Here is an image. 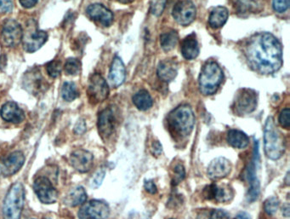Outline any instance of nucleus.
Segmentation results:
<instances>
[{
	"instance_id": "72a5a7b5",
	"label": "nucleus",
	"mask_w": 290,
	"mask_h": 219,
	"mask_svg": "<svg viewBox=\"0 0 290 219\" xmlns=\"http://www.w3.org/2000/svg\"><path fill=\"white\" fill-rule=\"evenodd\" d=\"M279 207V200L276 197H270L264 203V209L267 214L274 215Z\"/></svg>"
},
{
	"instance_id": "49530a36",
	"label": "nucleus",
	"mask_w": 290,
	"mask_h": 219,
	"mask_svg": "<svg viewBox=\"0 0 290 219\" xmlns=\"http://www.w3.org/2000/svg\"><path fill=\"white\" fill-rule=\"evenodd\" d=\"M235 219H251V218L246 212H241V213L238 214Z\"/></svg>"
},
{
	"instance_id": "c85d7f7f",
	"label": "nucleus",
	"mask_w": 290,
	"mask_h": 219,
	"mask_svg": "<svg viewBox=\"0 0 290 219\" xmlns=\"http://www.w3.org/2000/svg\"><path fill=\"white\" fill-rule=\"evenodd\" d=\"M133 103L138 110L146 111L152 108L153 101L147 91L141 90L134 95Z\"/></svg>"
},
{
	"instance_id": "de8ad7c7",
	"label": "nucleus",
	"mask_w": 290,
	"mask_h": 219,
	"mask_svg": "<svg viewBox=\"0 0 290 219\" xmlns=\"http://www.w3.org/2000/svg\"><path fill=\"white\" fill-rule=\"evenodd\" d=\"M283 213L285 217H289V215H290V205L289 204L283 205Z\"/></svg>"
},
{
	"instance_id": "bb28decb",
	"label": "nucleus",
	"mask_w": 290,
	"mask_h": 219,
	"mask_svg": "<svg viewBox=\"0 0 290 219\" xmlns=\"http://www.w3.org/2000/svg\"><path fill=\"white\" fill-rule=\"evenodd\" d=\"M228 141L233 148L245 149L249 143V139L244 132L238 130H231L228 131Z\"/></svg>"
},
{
	"instance_id": "7c9ffc66",
	"label": "nucleus",
	"mask_w": 290,
	"mask_h": 219,
	"mask_svg": "<svg viewBox=\"0 0 290 219\" xmlns=\"http://www.w3.org/2000/svg\"><path fill=\"white\" fill-rule=\"evenodd\" d=\"M61 95L63 99L67 102H72L74 100L77 99L79 95L77 85L73 82H65L61 88Z\"/></svg>"
},
{
	"instance_id": "c03bdc74",
	"label": "nucleus",
	"mask_w": 290,
	"mask_h": 219,
	"mask_svg": "<svg viewBox=\"0 0 290 219\" xmlns=\"http://www.w3.org/2000/svg\"><path fill=\"white\" fill-rule=\"evenodd\" d=\"M39 0H20L21 5L27 9H30L35 6Z\"/></svg>"
},
{
	"instance_id": "a19ab883",
	"label": "nucleus",
	"mask_w": 290,
	"mask_h": 219,
	"mask_svg": "<svg viewBox=\"0 0 290 219\" xmlns=\"http://www.w3.org/2000/svg\"><path fill=\"white\" fill-rule=\"evenodd\" d=\"M211 219H230V216L224 210H214L211 213Z\"/></svg>"
},
{
	"instance_id": "39448f33",
	"label": "nucleus",
	"mask_w": 290,
	"mask_h": 219,
	"mask_svg": "<svg viewBox=\"0 0 290 219\" xmlns=\"http://www.w3.org/2000/svg\"><path fill=\"white\" fill-rule=\"evenodd\" d=\"M25 190L21 183L11 186L4 202V219H20L24 205Z\"/></svg>"
},
{
	"instance_id": "412c9836",
	"label": "nucleus",
	"mask_w": 290,
	"mask_h": 219,
	"mask_svg": "<svg viewBox=\"0 0 290 219\" xmlns=\"http://www.w3.org/2000/svg\"><path fill=\"white\" fill-rule=\"evenodd\" d=\"M125 67L122 59L119 57H114L109 73V80L111 85L113 87H119L125 80Z\"/></svg>"
},
{
	"instance_id": "ea45409f",
	"label": "nucleus",
	"mask_w": 290,
	"mask_h": 219,
	"mask_svg": "<svg viewBox=\"0 0 290 219\" xmlns=\"http://www.w3.org/2000/svg\"><path fill=\"white\" fill-rule=\"evenodd\" d=\"M13 9L12 0H0V13H9Z\"/></svg>"
},
{
	"instance_id": "4468645a",
	"label": "nucleus",
	"mask_w": 290,
	"mask_h": 219,
	"mask_svg": "<svg viewBox=\"0 0 290 219\" xmlns=\"http://www.w3.org/2000/svg\"><path fill=\"white\" fill-rule=\"evenodd\" d=\"M25 156L20 151L12 152L0 159V174L4 177H11L16 173L24 165Z\"/></svg>"
},
{
	"instance_id": "cd10ccee",
	"label": "nucleus",
	"mask_w": 290,
	"mask_h": 219,
	"mask_svg": "<svg viewBox=\"0 0 290 219\" xmlns=\"http://www.w3.org/2000/svg\"><path fill=\"white\" fill-rule=\"evenodd\" d=\"M259 4L256 0H238L235 4L236 11L239 16H246L259 11Z\"/></svg>"
},
{
	"instance_id": "a18cd8bd",
	"label": "nucleus",
	"mask_w": 290,
	"mask_h": 219,
	"mask_svg": "<svg viewBox=\"0 0 290 219\" xmlns=\"http://www.w3.org/2000/svg\"><path fill=\"white\" fill-rule=\"evenodd\" d=\"M153 152L155 156H159L162 152V145L159 141H155L153 144Z\"/></svg>"
},
{
	"instance_id": "473e14b6",
	"label": "nucleus",
	"mask_w": 290,
	"mask_h": 219,
	"mask_svg": "<svg viewBox=\"0 0 290 219\" xmlns=\"http://www.w3.org/2000/svg\"><path fill=\"white\" fill-rule=\"evenodd\" d=\"M46 70L51 78H57L61 74L62 64L59 60H53L46 65Z\"/></svg>"
},
{
	"instance_id": "58836bf2",
	"label": "nucleus",
	"mask_w": 290,
	"mask_h": 219,
	"mask_svg": "<svg viewBox=\"0 0 290 219\" xmlns=\"http://www.w3.org/2000/svg\"><path fill=\"white\" fill-rule=\"evenodd\" d=\"M105 177V171L104 170H99L96 173L94 174V177L91 181V186L93 188H98L103 182Z\"/></svg>"
},
{
	"instance_id": "aec40b11",
	"label": "nucleus",
	"mask_w": 290,
	"mask_h": 219,
	"mask_svg": "<svg viewBox=\"0 0 290 219\" xmlns=\"http://www.w3.org/2000/svg\"><path fill=\"white\" fill-rule=\"evenodd\" d=\"M207 200H215L217 202H227L233 197V190L230 187H219L215 184L207 186L203 190Z\"/></svg>"
},
{
	"instance_id": "1a4fd4ad",
	"label": "nucleus",
	"mask_w": 290,
	"mask_h": 219,
	"mask_svg": "<svg viewBox=\"0 0 290 219\" xmlns=\"http://www.w3.org/2000/svg\"><path fill=\"white\" fill-rule=\"evenodd\" d=\"M23 86L32 95H41L49 87L39 68L34 67L28 70L23 77Z\"/></svg>"
},
{
	"instance_id": "f3484780",
	"label": "nucleus",
	"mask_w": 290,
	"mask_h": 219,
	"mask_svg": "<svg viewBox=\"0 0 290 219\" xmlns=\"http://www.w3.org/2000/svg\"><path fill=\"white\" fill-rule=\"evenodd\" d=\"M89 17L98 21L102 25L109 27L113 21V14L107 8L101 4H91L86 9Z\"/></svg>"
},
{
	"instance_id": "2f4dec72",
	"label": "nucleus",
	"mask_w": 290,
	"mask_h": 219,
	"mask_svg": "<svg viewBox=\"0 0 290 219\" xmlns=\"http://www.w3.org/2000/svg\"><path fill=\"white\" fill-rule=\"evenodd\" d=\"M81 69V63L79 60L76 58H69L67 59L65 66L64 71L67 75H76L79 74Z\"/></svg>"
},
{
	"instance_id": "f257e3e1",
	"label": "nucleus",
	"mask_w": 290,
	"mask_h": 219,
	"mask_svg": "<svg viewBox=\"0 0 290 219\" xmlns=\"http://www.w3.org/2000/svg\"><path fill=\"white\" fill-rule=\"evenodd\" d=\"M248 63L262 75H272L283 65L282 46L276 37L270 32L253 36L246 47Z\"/></svg>"
},
{
	"instance_id": "f8f14e48",
	"label": "nucleus",
	"mask_w": 290,
	"mask_h": 219,
	"mask_svg": "<svg viewBox=\"0 0 290 219\" xmlns=\"http://www.w3.org/2000/svg\"><path fill=\"white\" fill-rule=\"evenodd\" d=\"M33 188L39 201L45 204H52L57 201L58 192L49 178L39 177L34 181Z\"/></svg>"
},
{
	"instance_id": "7ed1b4c3",
	"label": "nucleus",
	"mask_w": 290,
	"mask_h": 219,
	"mask_svg": "<svg viewBox=\"0 0 290 219\" xmlns=\"http://www.w3.org/2000/svg\"><path fill=\"white\" fill-rule=\"evenodd\" d=\"M264 139L266 156L273 160L281 158L285 152V140L276 127L273 117H269L266 120Z\"/></svg>"
},
{
	"instance_id": "6e6552de",
	"label": "nucleus",
	"mask_w": 290,
	"mask_h": 219,
	"mask_svg": "<svg viewBox=\"0 0 290 219\" xmlns=\"http://www.w3.org/2000/svg\"><path fill=\"white\" fill-rule=\"evenodd\" d=\"M110 214V208L107 202L99 200H92L84 203L78 211L80 219H106Z\"/></svg>"
},
{
	"instance_id": "f704fd0d",
	"label": "nucleus",
	"mask_w": 290,
	"mask_h": 219,
	"mask_svg": "<svg viewBox=\"0 0 290 219\" xmlns=\"http://www.w3.org/2000/svg\"><path fill=\"white\" fill-rule=\"evenodd\" d=\"M167 0H151V12L152 14L159 16L165 10Z\"/></svg>"
},
{
	"instance_id": "423d86ee",
	"label": "nucleus",
	"mask_w": 290,
	"mask_h": 219,
	"mask_svg": "<svg viewBox=\"0 0 290 219\" xmlns=\"http://www.w3.org/2000/svg\"><path fill=\"white\" fill-rule=\"evenodd\" d=\"M23 30L20 23L9 19L4 21L2 32L0 35V42L4 47H15L22 41Z\"/></svg>"
},
{
	"instance_id": "3c124183",
	"label": "nucleus",
	"mask_w": 290,
	"mask_h": 219,
	"mask_svg": "<svg viewBox=\"0 0 290 219\" xmlns=\"http://www.w3.org/2000/svg\"></svg>"
},
{
	"instance_id": "a878e982",
	"label": "nucleus",
	"mask_w": 290,
	"mask_h": 219,
	"mask_svg": "<svg viewBox=\"0 0 290 219\" xmlns=\"http://www.w3.org/2000/svg\"><path fill=\"white\" fill-rule=\"evenodd\" d=\"M248 183L250 184L248 192V202H254L258 199L259 194V183L255 175L254 163H251L248 168Z\"/></svg>"
},
{
	"instance_id": "4be33fe9",
	"label": "nucleus",
	"mask_w": 290,
	"mask_h": 219,
	"mask_svg": "<svg viewBox=\"0 0 290 219\" xmlns=\"http://www.w3.org/2000/svg\"><path fill=\"white\" fill-rule=\"evenodd\" d=\"M177 73L178 67L175 61H163L157 67V76L163 81H172L177 76Z\"/></svg>"
},
{
	"instance_id": "f03ea898",
	"label": "nucleus",
	"mask_w": 290,
	"mask_h": 219,
	"mask_svg": "<svg viewBox=\"0 0 290 219\" xmlns=\"http://www.w3.org/2000/svg\"><path fill=\"white\" fill-rule=\"evenodd\" d=\"M168 123L172 131L180 137H187L191 134L194 125L195 115L188 105H181L168 114Z\"/></svg>"
},
{
	"instance_id": "a211bd4d",
	"label": "nucleus",
	"mask_w": 290,
	"mask_h": 219,
	"mask_svg": "<svg viewBox=\"0 0 290 219\" xmlns=\"http://www.w3.org/2000/svg\"><path fill=\"white\" fill-rule=\"evenodd\" d=\"M115 128V115L112 109L107 108L99 114L98 131L102 138H108Z\"/></svg>"
},
{
	"instance_id": "9b49d317",
	"label": "nucleus",
	"mask_w": 290,
	"mask_h": 219,
	"mask_svg": "<svg viewBox=\"0 0 290 219\" xmlns=\"http://www.w3.org/2000/svg\"><path fill=\"white\" fill-rule=\"evenodd\" d=\"M47 39V32L29 26L27 28L26 32H23L22 37V43L25 50L29 53L35 52L45 45Z\"/></svg>"
},
{
	"instance_id": "79ce46f5",
	"label": "nucleus",
	"mask_w": 290,
	"mask_h": 219,
	"mask_svg": "<svg viewBox=\"0 0 290 219\" xmlns=\"http://www.w3.org/2000/svg\"><path fill=\"white\" fill-rule=\"evenodd\" d=\"M144 187L145 189L150 193V194H154L157 193V187L153 183V181L152 180H146L145 181V184H144Z\"/></svg>"
},
{
	"instance_id": "c756f323",
	"label": "nucleus",
	"mask_w": 290,
	"mask_h": 219,
	"mask_svg": "<svg viewBox=\"0 0 290 219\" xmlns=\"http://www.w3.org/2000/svg\"><path fill=\"white\" fill-rule=\"evenodd\" d=\"M179 40L178 33L175 30L164 32L160 36V45L162 49L168 52L175 49Z\"/></svg>"
},
{
	"instance_id": "9d476101",
	"label": "nucleus",
	"mask_w": 290,
	"mask_h": 219,
	"mask_svg": "<svg viewBox=\"0 0 290 219\" xmlns=\"http://www.w3.org/2000/svg\"><path fill=\"white\" fill-rule=\"evenodd\" d=\"M88 95L90 99L95 103H102L108 97V85L100 74L91 75L88 86Z\"/></svg>"
},
{
	"instance_id": "20e7f679",
	"label": "nucleus",
	"mask_w": 290,
	"mask_h": 219,
	"mask_svg": "<svg viewBox=\"0 0 290 219\" xmlns=\"http://www.w3.org/2000/svg\"><path fill=\"white\" fill-rule=\"evenodd\" d=\"M223 80V71L215 62H208L203 65L200 73L199 90L205 95H213Z\"/></svg>"
},
{
	"instance_id": "393cba45",
	"label": "nucleus",
	"mask_w": 290,
	"mask_h": 219,
	"mask_svg": "<svg viewBox=\"0 0 290 219\" xmlns=\"http://www.w3.org/2000/svg\"><path fill=\"white\" fill-rule=\"evenodd\" d=\"M228 19V11L223 6L214 8L210 13L209 23L212 29H220L225 25Z\"/></svg>"
},
{
	"instance_id": "b1692460",
	"label": "nucleus",
	"mask_w": 290,
	"mask_h": 219,
	"mask_svg": "<svg viewBox=\"0 0 290 219\" xmlns=\"http://www.w3.org/2000/svg\"><path fill=\"white\" fill-rule=\"evenodd\" d=\"M87 200V194L84 188L77 186L71 188L64 199V203L68 206L74 207L77 205H83Z\"/></svg>"
},
{
	"instance_id": "2eb2a0df",
	"label": "nucleus",
	"mask_w": 290,
	"mask_h": 219,
	"mask_svg": "<svg viewBox=\"0 0 290 219\" xmlns=\"http://www.w3.org/2000/svg\"><path fill=\"white\" fill-rule=\"evenodd\" d=\"M70 163L74 169L81 173H84L92 168L94 163V156L87 150L77 149L72 153Z\"/></svg>"
},
{
	"instance_id": "4c0bfd02",
	"label": "nucleus",
	"mask_w": 290,
	"mask_h": 219,
	"mask_svg": "<svg viewBox=\"0 0 290 219\" xmlns=\"http://www.w3.org/2000/svg\"><path fill=\"white\" fill-rule=\"evenodd\" d=\"M185 172L184 166L182 165H177L175 168V177H174V184L176 185L181 183L185 178Z\"/></svg>"
},
{
	"instance_id": "c9c22d12",
	"label": "nucleus",
	"mask_w": 290,
	"mask_h": 219,
	"mask_svg": "<svg viewBox=\"0 0 290 219\" xmlns=\"http://www.w3.org/2000/svg\"><path fill=\"white\" fill-rule=\"evenodd\" d=\"M273 9L278 13H283L290 7V0H273Z\"/></svg>"
},
{
	"instance_id": "0eeeda50",
	"label": "nucleus",
	"mask_w": 290,
	"mask_h": 219,
	"mask_svg": "<svg viewBox=\"0 0 290 219\" xmlns=\"http://www.w3.org/2000/svg\"><path fill=\"white\" fill-rule=\"evenodd\" d=\"M257 106V94L251 89H243L238 92L235 98L233 109L238 115L250 113Z\"/></svg>"
},
{
	"instance_id": "37998d69",
	"label": "nucleus",
	"mask_w": 290,
	"mask_h": 219,
	"mask_svg": "<svg viewBox=\"0 0 290 219\" xmlns=\"http://www.w3.org/2000/svg\"><path fill=\"white\" fill-rule=\"evenodd\" d=\"M74 130H75V132L77 134H83V133H84V131H86V125H85L84 120H79L77 124H76V125H75V129Z\"/></svg>"
},
{
	"instance_id": "09e8293b",
	"label": "nucleus",
	"mask_w": 290,
	"mask_h": 219,
	"mask_svg": "<svg viewBox=\"0 0 290 219\" xmlns=\"http://www.w3.org/2000/svg\"><path fill=\"white\" fill-rule=\"evenodd\" d=\"M118 1L121 4H130L133 2L134 0H118Z\"/></svg>"
},
{
	"instance_id": "ddd939ff",
	"label": "nucleus",
	"mask_w": 290,
	"mask_h": 219,
	"mask_svg": "<svg viewBox=\"0 0 290 219\" xmlns=\"http://www.w3.org/2000/svg\"><path fill=\"white\" fill-rule=\"evenodd\" d=\"M172 15L177 23L182 26H187L191 24L196 17V7L192 1H180L175 4Z\"/></svg>"
},
{
	"instance_id": "8fccbe9b",
	"label": "nucleus",
	"mask_w": 290,
	"mask_h": 219,
	"mask_svg": "<svg viewBox=\"0 0 290 219\" xmlns=\"http://www.w3.org/2000/svg\"><path fill=\"white\" fill-rule=\"evenodd\" d=\"M49 219V218H47V219Z\"/></svg>"
},
{
	"instance_id": "dca6fc26",
	"label": "nucleus",
	"mask_w": 290,
	"mask_h": 219,
	"mask_svg": "<svg viewBox=\"0 0 290 219\" xmlns=\"http://www.w3.org/2000/svg\"><path fill=\"white\" fill-rule=\"evenodd\" d=\"M231 171V164L228 159L219 157L213 159L208 167L207 173L210 179L217 180L228 176Z\"/></svg>"
},
{
	"instance_id": "e433bc0d",
	"label": "nucleus",
	"mask_w": 290,
	"mask_h": 219,
	"mask_svg": "<svg viewBox=\"0 0 290 219\" xmlns=\"http://www.w3.org/2000/svg\"><path fill=\"white\" fill-rule=\"evenodd\" d=\"M279 123L283 128L289 129L290 126V109L283 110L279 115Z\"/></svg>"
},
{
	"instance_id": "6ab92c4d",
	"label": "nucleus",
	"mask_w": 290,
	"mask_h": 219,
	"mask_svg": "<svg viewBox=\"0 0 290 219\" xmlns=\"http://www.w3.org/2000/svg\"><path fill=\"white\" fill-rule=\"evenodd\" d=\"M0 115L3 118V120L14 124H19L25 119L23 110L13 102L6 103L2 107L0 110Z\"/></svg>"
},
{
	"instance_id": "5701e85b",
	"label": "nucleus",
	"mask_w": 290,
	"mask_h": 219,
	"mask_svg": "<svg viewBox=\"0 0 290 219\" xmlns=\"http://www.w3.org/2000/svg\"><path fill=\"white\" fill-rule=\"evenodd\" d=\"M182 56L187 60L195 59L199 54V46L196 35L192 33L183 39L182 43Z\"/></svg>"
}]
</instances>
